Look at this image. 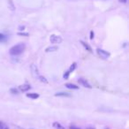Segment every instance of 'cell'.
<instances>
[{
  "mask_svg": "<svg viewBox=\"0 0 129 129\" xmlns=\"http://www.w3.org/2000/svg\"><path fill=\"white\" fill-rule=\"evenodd\" d=\"M25 48H26L25 43H21L17 44V45H14L13 47L10 49V54L12 55V56H19V55H21V53L23 52Z\"/></svg>",
  "mask_w": 129,
  "mask_h": 129,
  "instance_id": "obj_1",
  "label": "cell"
},
{
  "mask_svg": "<svg viewBox=\"0 0 129 129\" xmlns=\"http://www.w3.org/2000/svg\"><path fill=\"white\" fill-rule=\"evenodd\" d=\"M97 52L98 54V56L100 58H102L103 59H108L110 58V56H111V54L108 51H106V50H103V49H97Z\"/></svg>",
  "mask_w": 129,
  "mask_h": 129,
  "instance_id": "obj_2",
  "label": "cell"
},
{
  "mask_svg": "<svg viewBox=\"0 0 129 129\" xmlns=\"http://www.w3.org/2000/svg\"><path fill=\"white\" fill-rule=\"evenodd\" d=\"M61 42H62V38H61V36H59V35H52L50 36V43H51L58 44V43H60Z\"/></svg>",
  "mask_w": 129,
  "mask_h": 129,
  "instance_id": "obj_3",
  "label": "cell"
},
{
  "mask_svg": "<svg viewBox=\"0 0 129 129\" xmlns=\"http://www.w3.org/2000/svg\"><path fill=\"white\" fill-rule=\"evenodd\" d=\"M31 70H32V73H33V75L37 79L39 77V71H38V68H37V66L35 65V64H33L32 65H31Z\"/></svg>",
  "mask_w": 129,
  "mask_h": 129,
  "instance_id": "obj_4",
  "label": "cell"
},
{
  "mask_svg": "<svg viewBox=\"0 0 129 129\" xmlns=\"http://www.w3.org/2000/svg\"><path fill=\"white\" fill-rule=\"evenodd\" d=\"M79 83L80 84H81L83 87H85V88H92V86H90V84L88 83L86 80H84V79H79Z\"/></svg>",
  "mask_w": 129,
  "mask_h": 129,
  "instance_id": "obj_5",
  "label": "cell"
},
{
  "mask_svg": "<svg viewBox=\"0 0 129 129\" xmlns=\"http://www.w3.org/2000/svg\"><path fill=\"white\" fill-rule=\"evenodd\" d=\"M19 88H20V90H21V92H26V91L29 90L30 88H31V87H30V85L25 84V85H21L19 87Z\"/></svg>",
  "mask_w": 129,
  "mask_h": 129,
  "instance_id": "obj_6",
  "label": "cell"
},
{
  "mask_svg": "<svg viewBox=\"0 0 129 129\" xmlns=\"http://www.w3.org/2000/svg\"><path fill=\"white\" fill-rule=\"evenodd\" d=\"M56 97H71L72 95L67 93V92H59V93H56L55 94Z\"/></svg>",
  "mask_w": 129,
  "mask_h": 129,
  "instance_id": "obj_7",
  "label": "cell"
},
{
  "mask_svg": "<svg viewBox=\"0 0 129 129\" xmlns=\"http://www.w3.org/2000/svg\"><path fill=\"white\" fill-rule=\"evenodd\" d=\"M27 97H29V98H32V99H37L39 97V95L37 93H27Z\"/></svg>",
  "mask_w": 129,
  "mask_h": 129,
  "instance_id": "obj_8",
  "label": "cell"
},
{
  "mask_svg": "<svg viewBox=\"0 0 129 129\" xmlns=\"http://www.w3.org/2000/svg\"><path fill=\"white\" fill-rule=\"evenodd\" d=\"M59 50V47L58 46H50L46 49V52H51V51H56V50Z\"/></svg>",
  "mask_w": 129,
  "mask_h": 129,
  "instance_id": "obj_9",
  "label": "cell"
},
{
  "mask_svg": "<svg viewBox=\"0 0 129 129\" xmlns=\"http://www.w3.org/2000/svg\"><path fill=\"white\" fill-rule=\"evenodd\" d=\"M65 87L67 88H70V89H78L79 87L76 85H74V84H72V83H66L65 84Z\"/></svg>",
  "mask_w": 129,
  "mask_h": 129,
  "instance_id": "obj_10",
  "label": "cell"
},
{
  "mask_svg": "<svg viewBox=\"0 0 129 129\" xmlns=\"http://www.w3.org/2000/svg\"><path fill=\"white\" fill-rule=\"evenodd\" d=\"M53 127L56 129H64V127L62 126L61 124H59V122H54L53 123Z\"/></svg>",
  "mask_w": 129,
  "mask_h": 129,
  "instance_id": "obj_11",
  "label": "cell"
},
{
  "mask_svg": "<svg viewBox=\"0 0 129 129\" xmlns=\"http://www.w3.org/2000/svg\"><path fill=\"white\" fill-rule=\"evenodd\" d=\"M81 43L82 44V45H83V46H84V48H85L86 50H88V51H92V49H91V47L90 46H89V45H88V43H84V42L83 41H81Z\"/></svg>",
  "mask_w": 129,
  "mask_h": 129,
  "instance_id": "obj_12",
  "label": "cell"
},
{
  "mask_svg": "<svg viewBox=\"0 0 129 129\" xmlns=\"http://www.w3.org/2000/svg\"><path fill=\"white\" fill-rule=\"evenodd\" d=\"M8 5H9L10 10H12V11H14L15 10V6L14 5H13V3H12V0H8Z\"/></svg>",
  "mask_w": 129,
  "mask_h": 129,
  "instance_id": "obj_13",
  "label": "cell"
},
{
  "mask_svg": "<svg viewBox=\"0 0 129 129\" xmlns=\"http://www.w3.org/2000/svg\"><path fill=\"white\" fill-rule=\"evenodd\" d=\"M6 40H7V38H6L5 35H4V34H2V33H0V43H4Z\"/></svg>",
  "mask_w": 129,
  "mask_h": 129,
  "instance_id": "obj_14",
  "label": "cell"
},
{
  "mask_svg": "<svg viewBox=\"0 0 129 129\" xmlns=\"http://www.w3.org/2000/svg\"><path fill=\"white\" fill-rule=\"evenodd\" d=\"M0 129H9V127L7 126L6 124H5L2 121H0Z\"/></svg>",
  "mask_w": 129,
  "mask_h": 129,
  "instance_id": "obj_15",
  "label": "cell"
},
{
  "mask_svg": "<svg viewBox=\"0 0 129 129\" xmlns=\"http://www.w3.org/2000/svg\"><path fill=\"white\" fill-rule=\"evenodd\" d=\"M39 81H41L42 82H44V83H48V81L46 80V78L43 76H42V75H39V77L37 78Z\"/></svg>",
  "mask_w": 129,
  "mask_h": 129,
  "instance_id": "obj_16",
  "label": "cell"
},
{
  "mask_svg": "<svg viewBox=\"0 0 129 129\" xmlns=\"http://www.w3.org/2000/svg\"><path fill=\"white\" fill-rule=\"evenodd\" d=\"M75 68H76V63H73L72 65L70 66V69H69V73H71V72H73V71H74L75 70Z\"/></svg>",
  "mask_w": 129,
  "mask_h": 129,
  "instance_id": "obj_17",
  "label": "cell"
},
{
  "mask_svg": "<svg viewBox=\"0 0 129 129\" xmlns=\"http://www.w3.org/2000/svg\"><path fill=\"white\" fill-rule=\"evenodd\" d=\"M69 74H70V73H69V72L67 71V72H66V73L64 74V79H65V80L68 79V77H69Z\"/></svg>",
  "mask_w": 129,
  "mask_h": 129,
  "instance_id": "obj_18",
  "label": "cell"
},
{
  "mask_svg": "<svg viewBox=\"0 0 129 129\" xmlns=\"http://www.w3.org/2000/svg\"><path fill=\"white\" fill-rule=\"evenodd\" d=\"M11 92H12V94H17L18 90L16 89V88H11Z\"/></svg>",
  "mask_w": 129,
  "mask_h": 129,
  "instance_id": "obj_19",
  "label": "cell"
},
{
  "mask_svg": "<svg viewBox=\"0 0 129 129\" xmlns=\"http://www.w3.org/2000/svg\"><path fill=\"white\" fill-rule=\"evenodd\" d=\"M70 129H81V128H80V127H78V126H71Z\"/></svg>",
  "mask_w": 129,
  "mask_h": 129,
  "instance_id": "obj_20",
  "label": "cell"
},
{
  "mask_svg": "<svg viewBox=\"0 0 129 129\" xmlns=\"http://www.w3.org/2000/svg\"><path fill=\"white\" fill-rule=\"evenodd\" d=\"M93 37H94V33H93V31H91L90 32V39H93Z\"/></svg>",
  "mask_w": 129,
  "mask_h": 129,
  "instance_id": "obj_21",
  "label": "cell"
},
{
  "mask_svg": "<svg viewBox=\"0 0 129 129\" xmlns=\"http://www.w3.org/2000/svg\"><path fill=\"white\" fill-rule=\"evenodd\" d=\"M19 35H27H27H28V34H23V33H19Z\"/></svg>",
  "mask_w": 129,
  "mask_h": 129,
  "instance_id": "obj_22",
  "label": "cell"
},
{
  "mask_svg": "<svg viewBox=\"0 0 129 129\" xmlns=\"http://www.w3.org/2000/svg\"><path fill=\"white\" fill-rule=\"evenodd\" d=\"M126 1L127 0H119V2H121V3H126Z\"/></svg>",
  "mask_w": 129,
  "mask_h": 129,
  "instance_id": "obj_23",
  "label": "cell"
},
{
  "mask_svg": "<svg viewBox=\"0 0 129 129\" xmlns=\"http://www.w3.org/2000/svg\"><path fill=\"white\" fill-rule=\"evenodd\" d=\"M86 129H95L94 127H87Z\"/></svg>",
  "mask_w": 129,
  "mask_h": 129,
  "instance_id": "obj_24",
  "label": "cell"
},
{
  "mask_svg": "<svg viewBox=\"0 0 129 129\" xmlns=\"http://www.w3.org/2000/svg\"><path fill=\"white\" fill-rule=\"evenodd\" d=\"M104 129H109V128H108V127H105V128H104Z\"/></svg>",
  "mask_w": 129,
  "mask_h": 129,
  "instance_id": "obj_25",
  "label": "cell"
}]
</instances>
